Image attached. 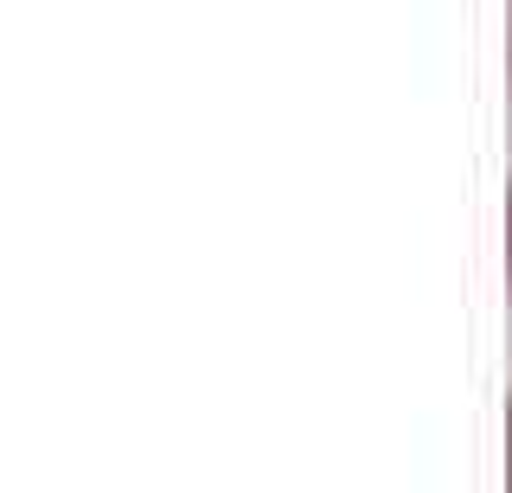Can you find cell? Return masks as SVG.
<instances>
[{"label":"cell","instance_id":"cell-1","mask_svg":"<svg viewBox=\"0 0 512 493\" xmlns=\"http://www.w3.org/2000/svg\"><path fill=\"white\" fill-rule=\"evenodd\" d=\"M506 276H512V199H506Z\"/></svg>","mask_w":512,"mask_h":493}]
</instances>
